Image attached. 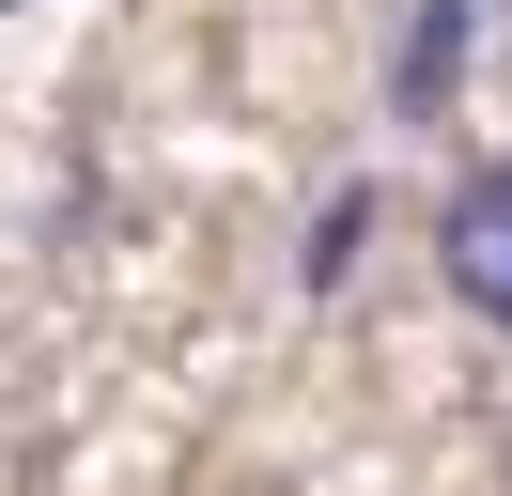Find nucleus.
I'll return each instance as SVG.
<instances>
[{"instance_id": "f257e3e1", "label": "nucleus", "mask_w": 512, "mask_h": 496, "mask_svg": "<svg viewBox=\"0 0 512 496\" xmlns=\"http://www.w3.org/2000/svg\"><path fill=\"white\" fill-rule=\"evenodd\" d=\"M435 264H450V295H466L481 326H512V155L435 202Z\"/></svg>"}, {"instance_id": "f03ea898", "label": "nucleus", "mask_w": 512, "mask_h": 496, "mask_svg": "<svg viewBox=\"0 0 512 496\" xmlns=\"http://www.w3.org/2000/svg\"><path fill=\"white\" fill-rule=\"evenodd\" d=\"M466 47H481L466 0H419V16H404V62H388V93H404V109H435V93L466 78Z\"/></svg>"}, {"instance_id": "7ed1b4c3", "label": "nucleus", "mask_w": 512, "mask_h": 496, "mask_svg": "<svg viewBox=\"0 0 512 496\" xmlns=\"http://www.w3.org/2000/svg\"><path fill=\"white\" fill-rule=\"evenodd\" d=\"M357 233H373V186H326V217H311V248H295V279H311V295H342V279H357Z\"/></svg>"}, {"instance_id": "20e7f679", "label": "nucleus", "mask_w": 512, "mask_h": 496, "mask_svg": "<svg viewBox=\"0 0 512 496\" xmlns=\"http://www.w3.org/2000/svg\"><path fill=\"white\" fill-rule=\"evenodd\" d=\"M0 16H32V0H0Z\"/></svg>"}]
</instances>
